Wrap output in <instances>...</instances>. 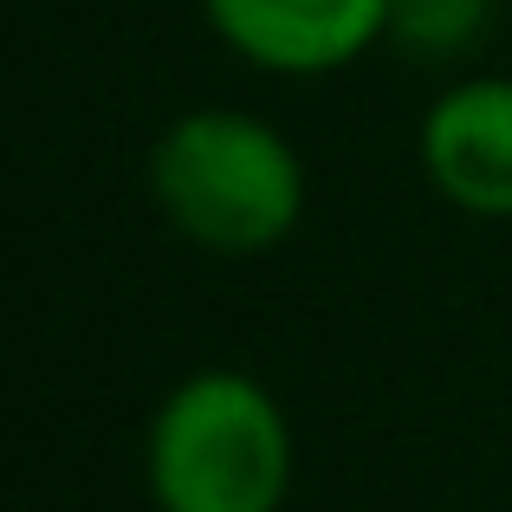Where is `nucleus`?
I'll use <instances>...</instances> for the list:
<instances>
[{
	"label": "nucleus",
	"instance_id": "obj_3",
	"mask_svg": "<svg viewBox=\"0 0 512 512\" xmlns=\"http://www.w3.org/2000/svg\"><path fill=\"white\" fill-rule=\"evenodd\" d=\"M227 52L279 78H325L389 39V0H201Z\"/></svg>",
	"mask_w": 512,
	"mask_h": 512
},
{
	"label": "nucleus",
	"instance_id": "obj_2",
	"mask_svg": "<svg viewBox=\"0 0 512 512\" xmlns=\"http://www.w3.org/2000/svg\"><path fill=\"white\" fill-rule=\"evenodd\" d=\"M143 474L156 512H279L292 487V428L247 370H195L156 409Z\"/></svg>",
	"mask_w": 512,
	"mask_h": 512
},
{
	"label": "nucleus",
	"instance_id": "obj_4",
	"mask_svg": "<svg viewBox=\"0 0 512 512\" xmlns=\"http://www.w3.org/2000/svg\"><path fill=\"white\" fill-rule=\"evenodd\" d=\"M422 169L461 214L512 221V78H461L428 104Z\"/></svg>",
	"mask_w": 512,
	"mask_h": 512
},
{
	"label": "nucleus",
	"instance_id": "obj_5",
	"mask_svg": "<svg viewBox=\"0 0 512 512\" xmlns=\"http://www.w3.org/2000/svg\"><path fill=\"white\" fill-rule=\"evenodd\" d=\"M493 0H389V39L409 52H461L467 39L487 26Z\"/></svg>",
	"mask_w": 512,
	"mask_h": 512
},
{
	"label": "nucleus",
	"instance_id": "obj_1",
	"mask_svg": "<svg viewBox=\"0 0 512 512\" xmlns=\"http://www.w3.org/2000/svg\"><path fill=\"white\" fill-rule=\"evenodd\" d=\"M150 195L182 240L253 260L299 227L305 163L253 111H188L150 150Z\"/></svg>",
	"mask_w": 512,
	"mask_h": 512
}]
</instances>
